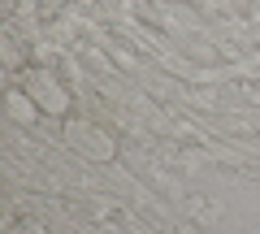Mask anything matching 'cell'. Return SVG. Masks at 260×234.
<instances>
[{
  "instance_id": "obj_2",
  "label": "cell",
  "mask_w": 260,
  "mask_h": 234,
  "mask_svg": "<svg viewBox=\"0 0 260 234\" xmlns=\"http://www.w3.org/2000/svg\"><path fill=\"white\" fill-rule=\"evenodd\" d=\"M65 139H70L74 152H83L87 160H113V152H117L113 135H104L91 122H65Z\"/></svg>"
},
{
  "instance_id": "obj_4",
  "label": "cell",
  "mask_w": 260,
  "mask_h": 234,
  "mask_svg": "<svg viewBox=\"0 0 260 234\" xmlns=\"http://www.w3.org/2000/svg\"><path fill=\"white\" fill-rule=\"evenodd\" d=\"M18 234H48V230H44V225H39V221H35V225H22V230H18Z\"/></svg>"
},
{
  "instance_id": "obj_1",
  "label": "cell",
  "mask_w": 260,
  "mask_h": 234,
  "mask_svg": "<svg viewBox=\"0 0 260 234\" xmlns=\"http://www.w3.org/2000/svg\"><path fill=\"white\" fill-rule=\"evenodd\" d=\"M26 91H30V100H35L48 117H65V113H70V87H65L52 70H35L30 83H26Z\"/></svg>"
},
{
  "instance_id": "obj_3",
  "label": "cell",
  "mask_w": 260,
  "mask_h": 234,
  "mask_svg": "<svg viewBox=\"0 0 260 234\" xmlns=\"http://www.w3.org/2000/svg\"><path fill=\"white\" fill-rule=\"evenodd\" d=\"M9 113L18 117V122H35V117H39L44 109H39V104L30 100V91H9Z\"/></svg>"
}]
</instances>
